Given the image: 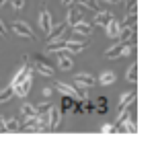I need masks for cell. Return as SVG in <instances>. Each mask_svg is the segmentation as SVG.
<instances>
[{
	"label": "cell",
	"mask_w": 156,
	"mask_h": 150,
	"mask_svg": "<svg viewBox=\"0 0 156 150\" xmlns=\"http://www.w3.org/2000/svg\"><path fill=\"white\" fill-rule=\"evenodd\" d=\"M66 31H68V23L64 21V23H58V25H51V29L45 33V37L47 41H54V39H60L62 35H66Z\"/></svg>",
	"instance_id": "obj_7"
},
{
	"label": "cell",
	"mask_w": 156,
	"mask_h": 150,
	"mask_svg": "<svg viewBox=\"0 0 156 150\" xmlns=\"http://www.w3.org/2000/svg\"><path fill=\"white\" fill-rule=\"evenodd\" d=\"M35 70H37L41 76H54V68H51L45 60H41V58L35 60Z\"/></svg>",
	"instance_id": "obj_14"
},
{
	"label": "cell",
	"mask_w": 156,
	"mask_h": 150,
	"mask_svg": "<svg viewBox=\"0 0 156 150\" xmlns=\"http://www.w3.org/2000/svg\"><path fill=\"white\" fill-rule=\"evenodd\" d=\"M132 117V111H129V107H123V109H119V115H117V126L119 123H125V121H129Z\"/></svg>",
	"instance_id": "obj_24"
},
{
	"label": "cell",
	"mask_w": 156,
	"mask_h": 150,
	"mask_svg": "<svg viewBox=\"0 0 156 150\" xmlns=\"http://www.w3.org/2000/svg\"><path fill=\"white\" fill-rule=\"evenodd\" d=\"M10 29H12V31H15V35H19V37H25V39H35V31H33V29L25 23V21H12Z\"/></svg>",
	"instance_id": "obj_1"
},
{
	"label": "cell",
	"mask_w": 156,
	"mask_h": 150,
	"mask_svg": "<svg viewBox=\"0 0 156 150\" xmlns=\"http://www.w3.org/2000/svg\"><path fill=\"white\" fill-rule=\"evenodd\" d=\"M136 35H138V27L136 25H121V29L117 33V39L127 41V39H133Z\"/></svg>",
	"instance_id": "obj_10"
},
{
	"label": "cell",
	"mask_w": 156,
	"mask_h": 150,
	"mask_svg": "<svg viewBox=\"0 0 156 150\" xmlns=\"http://www.w3.org/2000/svg\"><path fill=\"white\" fill-rule=\"evenodd\" d=\"M51 93H54V87H43V95L45 97H49Z\"/></svg>",
	"instance_id": "obj_32"
},
{
	"label": "cell",
	"mask_w": 156,
	"mask_h": 150,
	"mask_svg": "<svg viewBox=\"0 0 156 150\" xmlns=\"http://www.w3.org/2000/svg\"><path fill=\"white\" fill-rule=\"evenodd\" d=\"M12 97H15V91H12L10 84H8L6 88H2V91H0V103H6L8 99H12Z\"/></svg>",
	"instance_id": "obj_26"
},
{
	"label": "cell",
	"mask_w": 156,
	"mask_h": 150,
	"mask_svg": "<svg viewBox=\"0 0 156 150\" xmlns=\"http://www.w3.org/2000/svg\"><path fill=\"white\" fill-rule=\"evenodd\" d=\"M133 101H136V91L123 93V95L119 97V109H123V107H129V105H132Z\"/></svg>",
	"instance_id": "obj_19"
},
{
	"label": "cell",
	"mask_w": 156,
	"mask_h": 150,
	"mask_svg": "<svg viewBox=\"0 0 156 150\" xmlns=\"http://www.w3.org/2000/svg\"><path fill=\"white\" fill-rule=\"evenodd\" d=\"M4 2H6V0H0V6H2V4H4Z\"/></svg>",
	"instance_id": "obj_36"
},
{
	"label": "cell",
	"mask_w": 156,
	"mask_h": 150,
	"mask_svg": "<svg viewBox=\"0 0 156 150\" xmlns=\"http://www.w3.org/2000/svg\"><path fill=\"white\" fill-rule=\"evenodd\" d=\"M72 31L76 33L78 37H88V35H93V25L84 19H78V21L72 23Z\"/></svg>",
	"instance_id": "obj_5"
},
{
	"label": "cell",
	"mask_w": 156,
	"mask_h": 150,
	"mask_svg": "<svg viewBox=\"0 0 156 150\" xmlns=\"http://www.w3.org/2000/svg\"><path fill=\"white\" fill-rule=\"evenodd\" d=\"M60 121H62V111H60V107H49L47 109V127H49V132H54V130H58L60 127Z\"/></svg>",
	"instance_id": "obj_4"
},
{
	"label": "cell",
	"mask_w": 156,
	"mask_h": 150,
	"mask_svg": "<svg viewBox=\"0 0 156 150\" xmlns=\"http://www.w3.org/2000/svg\"><path fill=\"white\" fill-rule=\"evenodd\" d=\"M27 72H31V64H29V62L25 64V66H21V68L16 70V74L12 76V80H10V87H15V84H19V82H21V80H23L25 76H27Z\"/></svg>",
	"instance_id": "obj_16"
},
{
	"label": "cell",
	"mask_w": 156,
	"mask_h": 150,
	"mask_svg": "<svg viewBox=\"0 0 156 150\" xmlns=\"http://www.w3.org/2000/svg\"><path fill=\"white\" fill-rule=\"evenodd\" d=\"M55 88H58V91H60V93H62V95H66V97H72V99H82V93H80V91H78V88H72L70 84H66V82H55Z\"/></svg>",
	"instance_id": "obj_9"
},
{
	"label": "cell",
	"mask_w": 156,
	"mask_h": 150,
	"mask_svg": "<svg viewBox=\"0 0 156 150\" xmlns=\"http://www.w3.org/2000/svg\"><path fill=\"white\" fill-rule=\"evenodd\" d=\"M103 2H107V4H119L121 0H103Z\"/></svg>",
	"instance_id": "obj_34"
},
{
	"label": "cell",
	"mask_w": 156,
	"mask_h": 150,
	"mask_svg": "<svg viewBox=\"0 0 156 150\" xmlns=\"http://www.w3.org/2000/svg\"><path fill=\"white\" fill-rule=\"evenodd\" d=\"M6 132V127H4V119L0 117V134H4Z\"/></svg>",
	"instance_id": "obj_33"
},
{
	"label": "cell",
	"mask_w": 156,
	"mask_h": 150,
	"mask_svg": "<svg viewBox=\"0 0 156 150\" xmlns=\"http://www.w3.org/2000/svg\"><path fill=\"white\" fill-rule=\"evenodd\" d=\"M78 19H80V6L72 2L70 6H68V16H66V23L72 25L74 21H78Z\"/></svg>",
	"instance_id": "obj_18"
},
{
	"label": "cell",
	"mask_w": 156,
	"mask_h": 150,
	"mask_svg": "<svg viewBox=\"0 0 156 150\" xmlns=\"http://www.w3.org/2000/svg\"><path fill=\"white\" fill-rule=\"evenodd\" d=\"M64 43H66V35H62L60 39H54L47 43L45 52L47 54H58V52H64Z\"/></svg>",
	"instance_id": "obj_15"
},
{
	"label": "cell",
	"mask_w": 156,
	"mask_h": 150,
	"mask_svg": "<svg viewBox=\"0 0 156 150\" xmlns=\"http://www.w3.org/2000/svg\"><path fill=\"white\" fill-rule=\"evenodd\" d=\"M51 107V103L49 101H43V103H39V105H35V109H37V113H47V109Z\"/></svg>",
	"instance_id": "obj_28"
},
{
	"label": "cell",
	"mask_w": 156,
	"mask_h": 150,
	"mask_svg": "<svg viewBox=\"0 0 156 150\" xmlns=\"http://www.w3.org/2000/svg\"><path fill=\"white\" fill-rule=\"evenodd\" d=\"M103 29H105V33L109 35L111 39H117V33H119V29H121V23L117 21L115 16H111V19H109V23L105 25Z\"/></svg>",
	"instance_id": "obj_13"
},
{
	"label": "cell",
	"mask_w": 156,
	"mask_h": 150,
	"mask_svg": "<svg viewBox=\"0 0 156 150\" xmlns=\"http://www.w3.org/2000/svg\"><path fill=\"white\" fill-rule=\"evenodd\" d=\"M21 113H23V119H27V117L37 115V109H35V105H31V103H25V105H21Z\"/></svg>",
	"instance_id": "obj_23"
},
{
	"label": "cell",
	"mask_w": 156,
	"mask_h": 150,
	"mask_svg": "<svg viewBox=\"0 0 156 150\" xmlns=\"http://www.w3.org/2000/svg\"><path fill=\"white\" fill-rule=\"evenodd\" d=\"M101 132H103V134H105V132H117V127H113V126H103Z\"/></svg>",
	"instance_id": "obj_30"
},
{
	"label": "cell",
	"mask_w": 156,
	"mask_h": 150,
	"mask_svg": "<svg viewBox=\"0 0 156 150\" xmlns=\"http://www.w3.org/2000/svg\"><path fill=\"white\" fill-rule=\"evenodd\" d=\"M55 55H58V68L60 70H72L74 62H72V55L68 52H58Z\"/></svg>",
	"instance_id": "obj_12"
},
{
	"label": "cell",
	"mask_w": 156,
	"mask_h": 150,
	"mask_svg": "<svg viewBox=\"0 0 156 150\" xmlns=\"http://www.w3.org/2000/svg\"><path fill=\"white\" fill-rule=\"evenodd\" d=\"M136 23H138V12H127L123 25H136Z\"/></svg>",
	"instance_id": "obj_27"
},
{
	"label": "cell",
	"mask_w": 156,
	"mask_h": 150,
	"mask_svg": "<svg viewBox=\"0 0 156 150\" xmlns=\"http://www.w3.org/2000/svg\"><path fill=\"white\" fill-rule=\"evenodd\" d=\"M74 4H78L80 8H88V10H99V2L97 0H72Z\"/></svg>",
	"instance_id": "obj_22"
},
{
	"label": "cell",
	"mask_w": 156,
	"mask_h": 150,
	"mask_svg": "<svg viewBox=\"0 0 156 150\" xmlns=\"http://www.w3.org/2000/svg\"><path fill=\"white\" fill-rule=\"evenodd\" d=\"M10 6L15 10H23L25 8V0H10Z\"/></svg>",
	"instance_id": "obj_29"
},
{
	"label": "cell",
	"mask_w": 156,
	"mask_h": 150,
	"mask_svg": "<svg viewBox=\"0 0 156 150\" xmlns=\"http://www.w3.org/2000/svg\"><path fill=\"white\" fill-rule=\"evenodd\" d=\"M0 37H6V25L0 21Z\"/></svg>",
	"instance_id": "obj_31"
},
{
	"label": "cell",
	"mask_w": 156,
	"mask_h": 150,
	"mask_svg": "<svg viewBox=\"0 0 156 150\" xmlns=\"http://www.w3.org/2000/svg\"><path fill=\"white\" fill-rule=\"evenodd\" d=\"M99 82H101L103 87H107V84H113V82H115V72H111V70L101 72V76H99Z\"/></svg>",
	"instance_id": "obj_21"
},
{
	"label": "cell",
	"mask_w": 156,
	"mask_h": 150,
	"mask_svg": "<svg viewBox=\"0 0 156 150\" xmlns=\"http://www.w3.org/2000/svg\"><path fill=\"white\" fill-rule=\"evenodd\" d=\"M111 12H107V10H97V15H94V21L93 23L97 25V27H105V25L109 23V19H111Z\"/></svg>",
	"instance_id": "obj_17"
},
{
	"label": "cell",
	"mask_w": 156,
	"mask_h": 150,
	"mask_svg": "<svg viewBox=\"0 0 156 150\" xmlns=\"http://www.w3.org/2000/svg\"><path fill=\"white\" fill-rule=\"evenodd\" d=\"M37 23H39V29H41L43 33H47L49 29H51V25H54V19H51V12H49L47 8H43V10L39 12Z\"/></svg>",
	"instance_id": "obj_8"
},
{
	"label": "cell",
	"mask_w": 156,
	"mask_h": 150,
	"mask_svg": "<svg viewBox=\"0 0 156 150\" xmlns=\"http://www.w3.org/2000/svg\"><path fill=\"white\" fill-rule=\"evenodd\" d=\"M125 45H127V41H117L115 45H111V48L105 52V58H107V60H117V58H121Z\"/></svg>",
	"instance_id": "obj_11"
},
{
	"label": "cell",
	"mask_w": 156,
	"mask_h": 150,
	"mask_svg": "<svg viewBox=\"0 0 156 150\" xmlns=\"http://www.w3.org/2000/svg\"><path fill=\"white\" fill-rule=\"evenodd\" d=\"M74 82L78 84V88H88L97 82V78L90 72H78V74H74Z\"/></svg>",
	"instance_id": "obj_6"
},
{
	"label": "cell",
	"mask_w": 156,
	"mask_h": 150,
	"mask_svg": "<svg viewBox=\"0 0 156 150\" xmlns=\"http://www.w3.org/2000/svg\"><path fill=\"white\" fill-rule=\"evenodd\" d=\"M127 82H138V64H132L127 68V74H125Z\"/></svg>",
	"instance_id": "obj_25"
},
{
	"label": "cell",
	"mask_w": 156,
	"mask_h": 150,
	"mask_svg": "<svg viewBox=\"0 0 156 150\" xmlns=\"http://www.w3.org/2000/svg\"><path fill=\"white\" fill-rule=\"evenodd\" d=\"M86 39H66V43H64V52H68L70 55H76L80 54V52H84L86 49Z\"/></svg>",
	"instance_id": "obj_3"
},
{
	"label": "cell",
	"mask_w": 156,
	"mask_h": 150,
	"mask_svg": "<svg viewBox=\"0 0 156 150\" xmlns=\"http://www.w3.org/2000/svg\"><path fill=\"white\" fill-rule=\"evenodd\" d=\"M31 84H33V74H31V72H27V76H25V78L19 82V84H15V87H12V91H15L16 97H21V99H23V97L29 95Z\"/></svg>",
	"instance_id": "obj_2"
},
{
	"label": "cell",
	"mask_w": 156,
	"mask_h": 150,
	"mask_svg": "<svg viewBox=\"0 0 156 150\" xmlns=\"http://www.w3.org/2000/svg\"><path fill=\"white\" fill-rule=\"evenodd\" d=\"M4 127H6V132H21L23 121H21V119L10 117V119H6V121H4Z\"/></svg>",
	"instance_id": "obj_20"
},
{
	"label": "cell",
	"mask_w": 156,
	"mask_h": 150,
	"mask_svg": "<svg viewBox=\"0 0 156 150\" xmlns=\"http://www.w3.org/2000/svg\"><path fill=\"white\" fill-rule=\"evenodd\" d=\"M62 4H64V6H70V4H72V0H62Z\"/></svg>",
	"instance_id": "obj_35"
}]
</instances>
